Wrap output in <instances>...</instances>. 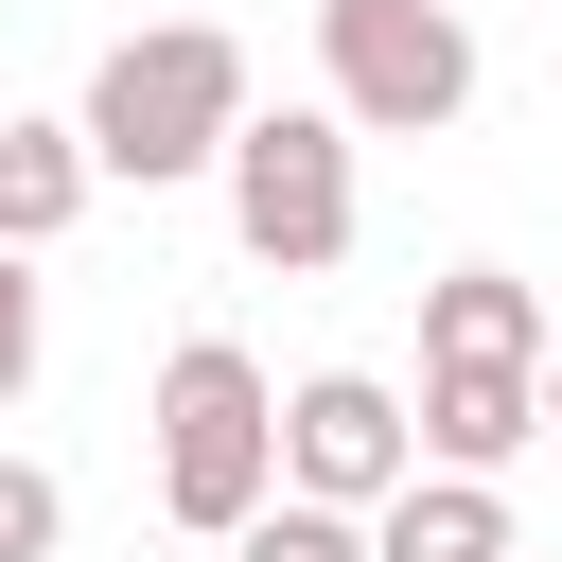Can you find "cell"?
Returning a JSON list of instances; mask_svg holds the SVG:
<instances>
[{
    "mask_svg": "<svg viewBox=\"0 0 562 562\" xmlns=\"http://www.w3.org/2000/svg\"><path fill=\"white\" fill-rule=\"evenodd\" d=\"M88 158L123 176V193H176V176H228V140L263 123L246 105V35L228 18H158V35H105V70H88Z\"/></svg>",
    "mask_w": 562,
    "mask_h": 562,
    "instance_id": "obj_1",
    "label": "cell"
},
{
    "mask_svg": "<svg viewBox=\"0 0 562 562\" xmlns=\"http://www.w3.org/2000/svg\"><path fill=\"white\" fill-rule=\"evenodd\" d=\"M140 422H158V509L193 544H228L246 509H281V386H263L246 334H176Z\"/></svg>",
    "mask_w": 562,
    "mask_h": 562,
    "instance_id": "obj_2",
    "label": "cell"
},
{
    "mask_svg": "<svg viewBox=\"0 0 562 562\" xmlns=\"http://www.w3.org/2000/svg\"><path fill=\"white\" fill-rule=\"evenodd\" d=\"M316 105H351V140H439L474 105V18L457 0H316Z\"/></svg>",
    "mask_w": 562,
    "mask_h": 562,
    "instance_id": "obj_3",
    "label": "cell"
},
{
    "mask_svg": "<svg viewBox=\"0 0 562 562\" xmlns=\"http://www.w3.org/2000/svg\"><path fill=\"white\" fill-rule=\"evenodd\" d=\"M228 246L263 281H334L351 263V105H263L228 140Z\"/></svg>",
    "mask_w": 562,
    "mask_h": 562,
    "instance_id": "obj_4",
    "label": "cell"
},
{
    "mask_svg": "<svg viewBox=\"0 0 562 562\" xmlns=\"http://www.w3.org/2000/svg\"><path fill=\"white\" fill-rule=\"evenodd\" d=\"M404 474H422V404H404L386 369H299V386H281V492L386 509Z\"/></svg>",
    "mask_w": 562,
    "mask_h": 562,
    "instance_id": "obj_5",
    "label": "cell"
},
{
    "mask_svg": "<svg viewBox=\"0 0 562 562\" xmlns=\"http://www.w3.org/2000/svg\"><path fill=\"white\" fill-rule=\"evenodd\" d=\"M544 351H562L544 281H509V263H439L422 281V369H544Z\"/></svg>",
    "mask_w": 562,
    "mask_h": 562,
    "instance_id": "obj_6",
    "label": "cell"
},
{
    "mask_svg": "<svg viewBox=\"0 0 562 562\" xmlns=\"http://www.w3.org/2000/svg\"><path fill=\"white\" fill-rule=\"evenodd\" d=\"M369 544H386V562H527V527H509V474H439V457H422V474L369 509Z\"/></svg>",
    "mask_w": 562,
    "mask_h": 562,
    "instance_id": "obj_7",
    "label": "cell"
},
{
    "mask_svg": "<svg viewBox=\"0 0 562 562\" xmlns=\"http://www.w3.org/2000/svg\"><path fill=\"white\" fill-rule=\"evenodd\" d=\"M544 439V369H422V457L439 474H509Z\"/></svg>",
    "mask_w": 562,
    "mask_h": 562,
    "instance_id": "obj_8",
    "label": "cell"
},
{
    "mask_svg": "<svg viewBox=\"0 0 562 562\" xmlns=\"http://www.w3.org/2000/svg\"><path fill=\"white\" fill-rule=\"evenodd\" d=\"M105 193V158H88V123H35V105H0V246H70V211Z\"/></svg>",
    "mask_w": 562,
    "mask_h": 562,
    "instance_id": "obj_9",
    "label": "cell"
},
{
    "mask_svg": "<svg viewBox=\"0 0 562 562\" xmlns=\"http://www.w3.org/2000/svg\"><path fill=\"white\" fill-rule=\"evenodd\" d=\"M228 562H386V544H369V509L281 492V509H246V527H228Z\"/></svg>",
    "mask_w": 562,
    "mask_h": 562,
    "instance_id": "obj_10",
    "label": "cell"
},
{
    "mask_svg": "<svg viewBox=\"0 0 562 562\" xmlns=\"http://www.w3.org/2000/svg\"><path fill=\"white\" fill-rule=\"evenodd\" d=\"M53 544H70V492L35 457H0V562H53Z\"/></svg>",
    "mask_w": 562,
    "mask_h": 562,
    "instance_id": "obj_11",
    "label": "cell"
},
{
    "mask_svg": "<svg viewBox=\"0 0 562 562\" xmlns=\"http://www.w3.org/2000/svg\"><path fill=\"white\" fill-rule=\"evenodd\" d=\"M35 351H53V299H35V246H0V404L35 386Z\"/></svg>",
    "mask_w": 562,
    "mask_h": 562,
    "instance_id": "obj_12",
    "label": "cell"
},
{
    "mask_svg": "<svg viewBox=\"0 0 562 562\" xmlns=\"http://www.w3.org/2000/svg\"><path fill=\"white\" fill-rule=\"evenodd\" d=\"M544 439H562V351H544Z\"/></svg>",
    "mask_w": 562,
    "mask_h": 562,
    "instance_id": "obj_13",
    "label": "cell"
}]
</instances>
